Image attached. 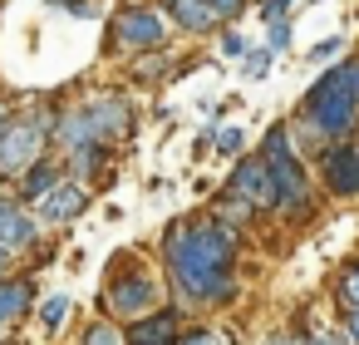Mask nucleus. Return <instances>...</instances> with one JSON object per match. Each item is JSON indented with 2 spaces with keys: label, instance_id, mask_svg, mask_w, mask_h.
I'll list each match as a JSON object with an SVG mask.
<instances>
[{
  "label": "nucleus",
  "instance_id": "obj_41",
  "mask_svg": "<svg viewBox=\"0 0 359 345\" xmlns=\"http://www.w3.org/2000/svg\"><path fill=\"white\" fill-rule=\"evenodd\" d=\"M354 65H359V50H354Z\"/></svg>",
  "mask_w": 359,
  "mask_h": 345
},
{
  "label": "nucleus",
  "instance_id": "obj_29",
  "mask_svg": "<svg viewBox=\"0 0 359 345\" xmlns=\"http://www.w3.org/2000/svg\"><path fill=\"white\" fill-rule=\"evenodd\" d=\"M177 345H231V335L222 325H192V330H182Z\"/></svg>",
  "mask_w": 359,
  "mask_h": 345
},
{
  "label": "nucleus",
  "instance_id": "obj_5",
  "mask_svg": "<svg viewBox=\"0 0 359 345\" xmlns=\"http://www.w3.org/2000/svg\"><path fill=\"white\" fill-rule=\"evenodd\" d=\"M109 35V55H148V50H172V20L158 6H143V0H123V6L104 20Z\"/></svg>",
  "mask_w": 359,
  "mask_h": 345
},
{
  "label": "nucleus",
  "instance_id": "obj_7",
  "mask_svg": "<svg viewBox=\"0 0 359 345\" xmlns=\"http://www.w3.org/2000/svg\"><path fill=\"white\" fill-rule=\"evenodd\" d=\"M310 163H315V183H320L325 197H334V202H359V138L325 143Z\"/></svg>",
  "mask_w": 359,
  "mask_h": 345
},
{
  "label": "nucleus",
  "instance_id": "obj_1",
  "mask_svg": "<svg viewBox=\"0 0 359 345\" xmlns=\"http://www.w3.org/2000/svg\"><path fill=\"white\" fill-rule=\"evenodd\" d=\"M241 227L202 212V217H177L163 227L158 237V256H163V276H168V296L182 311H222L241 296Z\"/></svg>",
  "mask_w": 359,
  "mask_h": 345
},
{
  "label": "nucleus",
  "instance_id": "obj_38",
  "mask_svg": "<svg viewBox=\"0 0 359 345\" xmlns=\"http://www.w3.org/2000/svg\"><path fill=\"white\" fill-rule=\"evenodd\" d=\"M300 6H320V0H300Z\"/></svg>",
  "mask_w": 359,
  "mask_h": 345
},
{
  "label": "nucleus",
  "instance_id": "obj_40",
  "mask_svg": "<svg viewBox=\"0 0 359 345\" xmlns=\"http://www.w3.org/2000/svg\"><path fill=\"white\" fill-rule=\"evenodd\" d=\"M354 20H359V6H354Z\"/></svg>",
  "mask_w": 359,
  "mask_h": 345
},
{
  "label": "nucleus",
  "instance_id": "obj_36",
  "mask_svg": "<svg viewBox=\"0 0 359 345\" xmlns=\"http://www.w3.org/2000/svg\"><path fill=\"white\" fill-rule=\"evenodd\" d=\"M15 261H20V256H15L11 247H0V276H11V271H15Z\"/></svg>",
  "mask_w": 359,
  "mask_h": 345
},
{
  "label": "nucleus",
  "instance_id": "obj_14",
  "mask_svg": "<svg viewBox=\"0 0 359 345\" xmlns=\"http://www.w3.org/2000/svg\"><path fill=\"white\" fill-rule=\"evenodd\" d=\"M153 6L172 20V30H177V35L202 40V35H217V30H222V15H217L212 0H153Z\"/></svg>",
  "mask_w": 359,
  "mask_h": 345
},
{
  "label": "nucleus",
  "instance_id": "obj_17",
  "mask_svg": "<svg viewBox=\"0 0 359 345\" xmlns=\"http://www.w3.org/2000/svg\"><path fill=\"white\" fill-rule=\"evenodd\" d=\"M35 296H40L35 291V276H15V271L0 276V325H6V330L20 325L35 311Z\"/></svg>",
  "mask_w": 359,
  "mask_h": 345
},
{
  "label": "nucleus",
  "instance_id": "obj_26",
  "mask_svg": "<svg viewBox=\"0 0 359 345\" xmlns=\"http://www.w3.org/2000/svg\"><path fill=\"white\" fill-rule=\"evenodd\" d=\"M69 311H74V301H69V296H50V301L40 306V330H50V335H55V330L69 320Z\"/></svg>",
  "mask_w": 359,
  "mask_h": 345
},
{
  "label": "nucleus",
  "instance_id": "obj_11",
  "mask_svg": "<svg viewBox=\"0 0 359 345\" xmlns=\"http://www.w3.org/2000/svg\"><path fill=\"white\" fill-rule=\"evenodd\" d=\"M89 207H94V188H89V183H79V178H65L45 202H35V212H40V222H45V227H74Z\"/></svg>",
  "mask_w": 359,
  "mask_h": 345
},
{
  "label": "nucleus",
  "instance_id": "obj_3",
  "mask_svg": "<svg viewBox=\"0 0 359 345\" xmlns=\"http://www.w3.org/2000/svg\"><path fill=\"white\" fill-rule=\"evenodd\" d=\"M65 94H40L25 109H11V124L0 134V183H15L30 163L55 153V114Z\"/></svg>",
  "mask_w": 359,
  "mask_h": 345
},
{
  "label": "nucleus",
  "instance_id": "obj_13",
  "mask_svg": "<svg viewBox=\"0 0 359 345\" xmlns=\"http://www.w3.org/2000/svg\"><path fill=\"white\" fill-rule=\"evenodd\" d=\"M65 178H69V168H65V153H45L40 163H30V168H25L15 183H11V193H15L25 207H35V202H45V197H50V193H55Z\"/></svg>",
  "mask_w": 359,
  "mask_h": 345
},
{
  "label": "nucleus",
  "instance_id": "obj_2",
  "mask_svg": "<svg viewBox=\"0 0 359 345\" xmlns=\"http://www.w3.org/2000/svg\"><path fill=\"white\" fill-rule=\"evenodd\" d=\"M290 129H295L300 158H315L325 143L359 138V65H354V55H339L334 65L320 70V79H310V89L295 99Z\"/></svg>",
  "mask_w": 359,
  "mask_h": 345
},
{
  "label": "nucleus",
  "instance_id": "obj_6",
  "mask_svg": "<svg viewBox=\"0 0 359 345\" xmlns=\"http://www.w3.org/2000/svg\"><path fill=\"white\" fill-rule=\"evenodd\" d=\"M271 178H276V212L280 222H310L315 217V178H310V158L290 153V158H276L271 163Z\"/></svg>",
  "mask_w": 359,
  "mask_h": 345
},
{
  "label": "nucleus",
  "instance_id": "obj_34",
  "mask_svg": "<svg viewBox=\"0 0 359 345\" xmlns=\"http://www.w3.org/2000/svg\"><path fill=\"white\" fill-rule=\"evenodd\" d=\"M261 345H305V330H271Z\"/></svg>",
  "mask_w": 359,
  "mask_h": 345
},
{
  "label": "nucleus",
  "instance_id": "obj_10",
  "mask_svg": "<svg viewBox=\"0 0 359 345\" xmlns=\"http://www.w3.org/2000/svg\"><path fill=\"white\" fill-rule=\"evenodd\" d=\"M40 212L35 207H25L15 193H0V247H11L15 256H25V252H35L45 237H40Z\"/></svg>",
  "mask_w": 359,
  "mask_h": 345
},
{
  "label": "nucleus",
  "instance_id": "obj_4",
  "mask_svg": "<svg viewBox=\"0 0 359 345\" xmlns=\"http://www.w3.org/2000/svg\"><path fill=\"white\" fill-rule=\"evenodd\" d=\"M99 306H104V315L118 320V325H128V320H138V315H153L158 306H168V276H158V271L143 266L133 252H123L118 266H109V286H104Z\"/></svg>",
  "mask_w": 359,
  "mask_h": 345
},
{
  "label": "nucleus",
  "instance_id": "obj_33",
  "mask_svg": "<svg viewBox=\"0 0 359 345\" xmlns=\"http://www.w3.org/2000/svg\"><path fill=\"white\" fill-rule=\"evenodd\" d=\"M305 345H354V340H349V330L339 325V330H305Z\"/></svg>",
  "mask_w": 359,
  "mask_h": 345
},
{
  "label": "nucleus",
  "instance_id": "obj_35",
  "mask_svg": "<svg viewBox=\"0 0 359 345\" xmlns=\"http://www.w3.org/2000/svg\"><path fill=\"white\" fill-rule=\"evenodd\" d=\"M339 325L349 330V340L359 345V306H344V315H339Z\"/></svg>",
  "mask_w": 359,
  "mask_h": 345
},
{
  "label": "nucleus",
  "instance_id": "obj_24",
  "mask_svg": "<svg viewBox=\"0 0 359 345\" xmlns=\"http://www.w3.org/2000/svg\"><path fill=\"white\" fill-rule=\"evenodd\" d=\"M246 50H251V40H246L236 25H222V30H217V55H222V60H236V65H241Z\"/></svg>",
  "mask_w": 359,
  "mask_h": 345
},
{
  "label": "nucleus",
  "instance_id": "obj_30",
  "mask_svg": "<svg viewBox=\"0 0 359 345\" xmlns=\"http://www.w3.org/2000/svg\"><path fill=\"white\" fill-rule=\"evenodd\" d=\"M50 11H60V15H74V20H99L104 11L94 6V0H50Z\"/></svg>",
  "mask_w": 359,
  "mask_h": 345
},
{
  "label": "nucleus",
  "instance_id": "obj_8",
  "mask_svg": "<svg viewBox=\"0 0 359 345\" xmlns=\"http://www.w3.org/2000/svg\"><path fill=\"white\" fill-rule=\"evenodd\" d=\"M79 104L89 109V119H94V129H99V138L109 148H128L138 138V104L123 89H94Z\"/></svg>",
  "mask_w": 359,
  "mask_h": 345
},
{
  "label": "nucleus",
  "instance_id": "obj_12",
  "mask_svg": "<svg viewBox=\"0 0 359 345\" xmlns=\"http://www.w3.org/2000/svg\"><path fill=\"white\" fill-rule=\"evenodd\" d=\"M182 306L177 301H168V306H158L153 315H138V320H128L123 325V335H128V345H177L182 340Z\"/></svg>",
  "mask_w": 359,
  "mask_h": 345
},
{
  "label": "nucleus",
  "instance_id": "obj_25",
  "mask_svg": "<svg viewBox=\"0 0 359 345\" xmlns=\"http://www.w3.org/2000/svg\"><path fill=\"white\" fill-rule=\"evenodd\" d=\"M276 60H280V55H276L271 45H251V50H246V60H241V74H246V79H266Z\"/></svg>",
  "mask_w": 359,
  "mask_h": 345
},
{
  "label": "nucleus",
  "instance_id": "obj_32",
  "mask_svg": "<svg viewBox=\"0 0 359 345\" xmlns=\"http://www.w3.org/2000/svg\"><path fill=\"white\" fill-rule=\"evenodd\" d=\"M217 6V15H222V25H236L246 11H251V0H212Z\"/></svg>",
  "mask_w": 359,
  "mask_h": 345
},
{
  "label": "nucleus",
  "instance_id": "obj_22",
  "mask_svg": "<svg viewBox=\"0 0 359 345\" xmlns=\"http://www.w3.org/2000/svg\"><path fill=\"white\" fill-rule=\"evenodd\" d=\"M212 153H217V158H241V153H246V129H241V124H217Z\"/></svg>",
  "mask_w": 359,
  "mask_h": 345
},
{
  "label": "nucleus",
  "instance_id": "obj_16",
  "mask_svg": "<svg viewBox=\"0 0 359 345\" xmlns=\"http://www.w3.org/2000/svg\"><path fill=\"white\" fill-rule=\"evenodd\" d=\"M114 153H118V148H109V143L74 148V153H65V168H69V178H79V183H89V188H104V183L118 173Z\"/></svg>",
  "mask_w": 359,
  "mask_h": 345
},
{
  "label": "nucleus",
  "instance_id": "obj_9",
  "mask_svg": "<svg viewBox=\"0 0 359 345\" xmlns=\"http://www.w3.org/2000/svg\"><path fill=\"white\" fill-rule=\"evenodd\" d=\"M222 188L236 193V197H246V202L261 207L266 217L276 212V178H271V163H266L261 153H241V158L231 163V173H226Z\"/></svg>",
  "mask_w": 359,
  "mask_h": 345
},
{
  "label": "nucleus",
  "instance_id": "obj_15",
  "mask_svg": "<svg viewBox=\"0 0 359 345\" xmlns=\"http://www.w3.org/2000/svg\"><path fill=\"white\" fill-rule=\"evenodd\" d=\"M94 143H104V138H99L89 109L65 99L60 114H55V153H74V148H94Z\"/></svg>",
  "mask_w": 359,
  "mask_h": 345
},
{
  "label": "nucleus",
  "instance_id": "obj_18",
  "mask_svg": "<svg viewBox=\"0 0 359 345\" xmlns=\"http://www.w3.org/2000/svg\"><path fill=\"white\" fill-rule=\"evenodd\" d=\"M172 50H148V55H133L128 60V79H138V84H168L172 79Z\"/></svg>",
  "mask_w": 359,
  "mask_h": 345
},
{
  "label": "nucleus",
  "instance_id": "obj_19",
  "mask_svg": "<svg viewBox=\"0 0 359 345\" xmlns=\"http://www.w3.org/2000/svg\"><path fill=\"white\" fill-rule=\"evenodd\" d=\"M207 212H212V217H222V222H231V227H241V232H246V227H256V222L266 217L261 207H251L246 197H236V193H226V188L212 197V207H207Z\"/></svg>",
  "mask_w": 359,
  "mask_h": 345
},
{
  "label": "nucleus",
  "instance_id": "obj_20",
  "mask_svg": "<svg viewBox=\"0 0 359 345\" xmlns=\"http://www.w3.org/2000/svg\"><path fill=\"white\" fill-rule=\"evenodd\" d=\"M256 153H261L266 163H276V158H290V153H300V148H295V129H290V119H271V129L261 134Z\"/></svg>",
  "mask_w": 359,
  "mask_h": 345
},
{
  "label": "nucleus",
  "instance_id": "obj_23",
  "mask_svg": "<svg viewBox=\"0 0 359 345\" xmlns=\"http://www.w3.org/2000/svg\"><path fill=\"white\" fill-rule=\"evenodd\" d=\"M79 345H128V335H123L118 320H89L84 335H79Z\"/></svg>",
  "mask_w": 359,
  "mask_h": 345
},
{
  "label": "nucleus",
  "instance_id": "obj_27",
  "mask_svg": "<svg viewBox=\"0 0 359 345\" xmlns=\"http://www.w3.org/2000/svg\"><path fill=\"white\" fill-rule=\"evenodd\" d=\"M295 6H300V0H251V11H256L261 25H271V20H290Z\"/></svg>",
  "mask_w": 359,
  "mask_h": 345
},
{
  "label": "nucleus",
  "instance_id": "obj_42",
  "mask_svg": "<svg viewBox=\"0 0 359 345\" xmlns=\"http://www.w3.org/2000/svg\"><path fill=\"white\" fill-rule=\"evenodd\" d=\"M231 345H236V340H231Z\"/></svg>",
  "mask_w": 359,
  "mask_h": 345
},
{
  "label": "nucleus",
  "instance_id": "obj_28",
  "mask_svg": "<svg viewBox=\"0 0 359 345\" xmlns=\"http://www.w3.org/2000/svg\"><path fill=\"white\" fill-rule=\"evenodd\" d=\"M344 50H349V40H344V35H325V40H315V45H310V65H334Z\"/></svg>",
  "mask_w": 359,
  "mask_h": 345
},
{
  "label": "nucleus",
  "instance_id": "obj_39",
  "mask_svg": "<svg viewBox=\"0 0 359 345\" xmlns=\"http://www.w3.org/2000/svg\"><path fill=\"white\" fill-rule=\"evenodd\" d=\"M0 345H6V325H0Z\"/></svg>",
  "mask_w": 359,
  "mask_h": 345
},
{
  "label": "nucleus",
  "instance_id": "obj_37",
  "mask_svg": "<svg viewBox=\"0 0 359 345\" xmlns=\"http://www.w3.org/2000/svg\"><path fill=\"white\" fill-rule=\"evenodd\" d=\"M6 124H11V104L0 99V134H6Z\"/></svg>",
  "mask_w": 359,
  "mask_h": 345
},
{
  "label": "nucleus",
  "instance_id": "obj_31",
  "mask_svg": "<svg viewBox=\"0 0 359 345\" xmlns=\"http://www.w3.org/2000/svg\"><path fill=\"white\" fill-rule=\"evenodd\" d=\"M261 45H271L276 55H285V50L295 45V30H290V20H271V25H266V40H261Z\"/></svg>",
  "mask_w": 359,
  "mask_h": 345
},
{
  "label": "nucleus",
  "instance_id": "obj_21",
  "mask_svg": "<svg viewBox=\"0 0 359 345\" xmlns=\"http://www.w3.org/2000/svg\"><path fill=\"white\" fill-rule=\"evenodd\" d=\"M334 301H339V311L344 306H359V256H349L334 271Z\"/></svg>",
  "mask_w": 359,
  "mask_h": 345
}]
</instances>
